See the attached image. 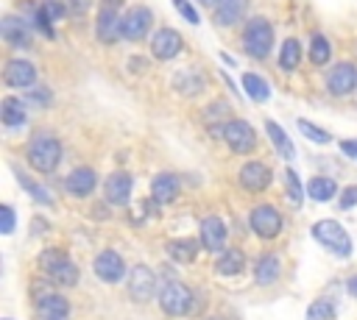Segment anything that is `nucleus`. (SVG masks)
Listing matches in <instances>:
<instances>
[{
    "mask_svg": "<svg viewBox=\"0 0 357 320\" xmlns=\"http://www.w3.org/2000/svg\"><path fill=\"white\" fill-rule=\"evenodd\" d=\"M201 245L206 250H223V245H226V223L220 217L209 214V217L201 220Z\"/></svg>",
    "mask_w": 357,
    "mask_h": 320,
    "instance_id": "nucleus-15",
    "label": "nucleus"
},
{
    "mask_svg": "<svg viewBox=\"0 0 357 320\" xmlns=\"http://www.w3.org/2000/svg\"><path fill=\"white\" fill-rule=\"evenodd\" d=\"M329 56H332L329 39H326V36H321V33H315V36L310 39V61H312L315 67H324V64L329 61Z\"/></svg>",
    "mask_w": 357,
    "mask_h": 320,
    "instance_id": "nucleus-30",
    "label": "nucleus"
},
{
    "mask_svg": "<svg viewBox=\"0 0 357 320\" xmlns=\"http://www.w3.org/2000/svg\"><path fill=\"white\" fill-rule=\"evenodd\" d=\"M176 195H178V178L173 173H159L151 181V198L156 203H170Z\"/></svg>",
    "mask_w": 357,
    "mask_h": 320,
    "instance_id": "nucleus-21",
    "label": "nucleus"
},
{
    "mask_svg": "<svg viewBox=\"0 0 357 320\" xmlns=\"http://www.w3.org/2000/svg\"><path fill=\"white\" fill-rule=\"evenodd\" d=\"M354 86H357V70H354V64L340 61V64H335V70H329L326 89L332 95H349Z\"/></svg>",
    "mask_w": 357,
    "mask_h": 320,
    "instance_id": "nucleus-13",
    "label": "nucleus"
},
{
    "mask_svg": "<svg viewBox=\"0 0 357 320\" xmlns=\"http://www.w3.org/2000/svg\"><path fill=\"white\" fill-rule=\"evenodd\" d=\"M61 3L67 6V11H70L73 17L86 14V11H89V6H92V0H61Z\"/></svg>",
    "mask_w": 357,
    "mask_h": 320,
    "instance_id": "nucleus-39",
    "label": "nucleus"
},
{
    "mask_svg": "<svg viewBox=\"0 0 357 320\" xmlns=\"http://www.w3.org/2000/svg\"><path fill=\"white\" fill-rule=\"evenodd\" d=\"M95 33H98V39L103 45L117 42V36H123V17H117V6H106V3L100 6Z\"/></svg>",
    "mask_w": 357,
    "mask_h": 320,
    "instance_id": "nucleus-11",
    "label": "nucleus"
},
{
    "mask_svg": "<svg viewBox=\"0 0 357 320\" xmlns=\"http://www.w3.org/2000/svg\"><path fill=\"white\" fill-rule=\"evenodd\" d=\"M296 125H298V131H301L310 142H315V145H326V142L332 139L326 131H321L315 122H310V120H304V117H301V120H296Z\"/></svg>",
    "mask_w": 357,
    "mask_h": 320,
    "instance_id": "nucleus-35",
    "label": "nucleus"
},
{
    "mask_svg": "<svg viewBox=\"0 0 357 320\" xmlns=\"http://www.w3.org/2000/svg\"><path fill=\"white\" fill-rule=\"evenodd\" d=\"M243 89H245V95H248L251 100H257V103H265V100L271 97V86H268L265 78L257 75V72H245V75H243Z\"/></svg>",
    "mask_w": 357,
    "mask_h": 320,
    "instance_id": "nucleus-29",
    "label": "nucleus"
},
{
    "mask_svg": "<svg viewBox=\"0 0 357 320\" xmlns=\"http://www.w3.org/2000/svg\"><path fill=\"white\" fill-rule=\"evenodd\" d=\"M248 223H251L254 234L262 237V239H273V237L282 231V214H279V209H273V206H268V203L257 206V209L251 211Z\"/></svg>",
    "mask_w": 357,
    "mask_h": 320,
    "instance_id": "nucleus-7",
    "label": "nucleus"
},
{
    "mask_svg": "<svg viewBox=\"0 0 357 320\" xmlns=\"http://www.w3.org/2000/svg\"><path fill=\"white\" fill-rule=\"evenodd\" d=\"M0 117H3L6 128H22L25 125V103L17 100V97H3Z\"/></svg>",
    "mask_w": 357,
    "mask_h": 320,
    "instance_id": "nucleus-24",
    "label": "nucleus"
},
{
    "mask_svg": "<svg viewBox=\"0 0 357 320\" xmlns=\"http://www.w3.org/2000/svg\"><path fill=\"white\" fill-rule=\"evenodd\" d=\"M223 142L231 147V153H251L257 147V134L245 120H229L223 125Z\"/></svg>",
    "mask_w": 357,
    "mask_h": 320,
    "instance_id": "nucleus-6",
    "label": "nucleus"
},
{
    "mask_svg": "<svg viewBox=\"0 0 357 320\" xmlns=\"http://www.w3.org/2000/svg\"><path fill=\"white\" fill-rule=\"evenodd\" d=\"M95 181H98V175H95V170H92V167H78V170H73V173L67 175L64 186H67V192H70V195L84 198V195H89V192L95 189Z\"/></svg>",
    "mask_w": 357,
    "mask_h": 320,
    "instance_id": "nucleus-17",
    "label": "nucleus"
},
{
    "mask_svg": "<svg viewBox=\"0 0 357 320\" xmlns=\"http://www.w3.org/2000/svg\"><path fill=\"white\" fill-rule=\"evenodd\" d=\"M173 6H176V11H178L190 25H198V22H201V17H198V11L192 8L190 0H173Z\"/></svg>",
    "mask_w": 357,
    "mask_h": 320,
    "instance_id": "nucleus-37",
    "label": "nucleus"
},
{
    "mask_svg": "<svg viewBox=\"0 0 357 320\" xmlns=\"http://www.w3.org/2000/svg\"><path fill=\"white\" fill-rule=\"evenodd\" d=\"M0 33H3V39H6L8 45H14V47H28V45H31V33H28V28L22 25L20 17H11V14L3 17Z\"/></svg>",
    "mask_w": 357,
    "mask_h": 320,
    "instance_id": "nucleus-20",
    "label": "nucleus"
},
{
    "mask_svg": "<svg viewBox=\"0 0 357 320\" xmlns=\"http://www.w3.org/2000/svg\"><path fill=\"white\" fill-rule=\"evenodd\" d=\"M106 200L114 203V206H123L128 203V195H131V175L128 173H112L106 178Z\"/></svg>",
    "mask_w": 357,
    "mask_h": 320,
    "instance_id": "nucleus-18",
    "label": "nucleus"
},
{
    "mask_svg": "<svg viewBox=\"0 0 357 320\" xmlns=\"http://www.w3.org/2000/svg\"><path fill=\"white\" fill-rule=\"evenodd\" d=\"M148 28H151V11L145 6H134V8L126 11V17H123V39L139 42V39H145Z\"/></svg>",
    "mask_w": 357,
    "mask_h": 320,
    "instance_id": "nucleus-10",
    "label": "nucleus"
},
{
    "mask_svg": "<svg viewBox=\"0 0 357 320\" xmlns=\"http://www.w3.org/2000/svg\"><path fill=\"white\" fill-rule=\"evenodd\" d=\"M346 289H349V295H351V298H357V275H351V278H349Z\"/></svg>",
    "mask_w": 357,
    "mask_h": 320,
    "instance_id": "nucleus-43",
    "label": "nucleus"
},
{
    "mask_svg": "<svg viewBox=\"0 0 357 320\" xmlns=\"http://www.w3.org/2000/svg\"><path fill=\"white\" fill-rule=\"evenodd\" d=\"M173 83L184 95H195V92L204 89V78L198 72H178V75H173Z\"/></svg>",
    "mask_w": 357,
    "mask_h": 320,
    "instance_id": "nucleus-31",
    "label": "nucleus"
},
{
    "mask_svg": "<svg viewBox=\"0 0 357 320\" xmlns=\"http://www.w3.org/2000/svg\"><path fill=\"white\" fill-rule=\"evenodd\" d=\"M307 195L312 200H318V203H326V200H332L337 195V184L332 178H326V175H318V178H312L307 184Z\"/></svg>",
    "mask_w": 357,
    "mask_h": 320,
    "instance_id": "nucleus-28",
    "label": "nucleus"
},
{
    "mask_svg": "<svg viewBox=\"0 0 357 320\" xmlns=\"http://www.w3.org/2000/svg\"><path fill=\"white\" fill-rule=\"evenodd\" d=\"M332 317H335V303L326 301V298L315 301V303L307 309V320H332Z\"/></svg>",
    "mask_w": 357,
    "mask_h": 320,
    "instance_id": "nucleus-36",
    "label": "nucleus"
},
{
    "mask_svg": "<svg viewBox=\"0 0 357 320\" xmlns=\"http://www.w3.org/2000/svg\"><path fill=\"white\" fill-rule=\"evenodd\" d=\"M243 264H245L243 250L229 248V250H223V253H220V259L215 262V270H218V275H237V273L243 270Z\"/></svg>",
    "mask_w": 357,
    "mask_h": 320,
    "instance_id": "nucleus-26",
    "label": "nucleus"
},
{
    "mask_svg": "<svg viewBox=\"0 0 357 320\" xmlns=\"http://www.w3.org/2000/svg\"><path fill=\"white\" fill-rule=\"evenodd\" d=\"M3 81H6V86H11V89H31V86L36 83V70H33V64L25 61V58H11V61L6 64Z\"/></svg>",
    "mask_w": 357,
    "mask_h": 320,
    "instance_id": "nucleus-9",
    "label": "nucleus"
},
{
    "mask_svg": "<svg viewBox=\"0 0 357 320\" xmlns=\"http://www.w3.org/2000/svg\"><path fill=\"white\" fill-rule=\"evenodd\" d=\"M243 47L254 58H268V53L273 47V28H271V22L262 19V17L248 19V25L243 31Z\"/></svg>",
    "mask_w": 357,
    "mask_h": 320,
    "instance_id": "nucleus-3",
    "label": "nucleus"
},
{
    "mask_svg": "<svg viewBox=\"0 0 357 320\" xmlns=\"http://www.w3.org/2000/svg\"><path fill=\"white\" fill-rule=\"evenodd\" d=\"M128 292H131V298L137 303H148L153 298V292H156V275H153V270L145 267V264H137L128 273Z\"/></svg>",
    "mask_w": 357,
    "mask_h": 320,
    "instance_id": "nucleus-8",
    "label": "nucleus"
},
{
    "mask_svg": "<svg viewBox=\"0 0 357 320\" xmlns=\"http://www.w3.org/2000/svg\"><path fill=\"white\" fill-rule=\"evenodd\" d=\"M36 314L39 320H64L70 314V303L61 298V295H45L36 301Z\"/></svg>",
    "mask_w": 357,
    "mask_h": 320,
    "instance_id": "nucleus-19",
    "label": "nucleus"
},
{
    "mask_svg": "<svg viewBox=\"0 0 357 320\" xmlns=\"http://www.w3.org/2000/svg\"><path fill=\"white\" fill-rule=\"evenodd\" d=\"M31 89H33V86H31ZM31 97H33L36 103H42V106H45V103H50V92H47V89H33V95H31Z\"/></svg>",
    "mask_w": 357,
    "mask_h": 320,
    "instance_id": "nucleus-42",
    "label": "nucleus"
},
{
    "mask_svg": "<svg viewBox=\"0 0 357 320\" xmlns=\"http://www.w3.org/2000/svg\"><path fill=\"white\" fill-rule=\"evenodd\" d=\"M245 14V0H220L215 8L218 25H234Z\"/></svg>",
    "mask_w": 357,
    "mask_h": 320,
    "instance_id": "nucleus-27",
    "label": "nucleus"
},
{
    "mask_svg": "<svg viewBox=\"0 0 357 320\" xmlns=\"http://www.w3.org/2000/svg\"><path fill=\"white\" fill-rule=\"evenodd\" d=\"M354 203H357V186H346L343 195H340V206L343 209H351Z\"/></svg>",
    "mask_w": 357,
    "mask_h": 320,
    "instance_id": "nucleus-40",
    "label": "nucleus"
},
{
    "mask_svg": "<svg viewBox=\"0 0 357 320\" xmlns=\"http://www.w3.org/2000/svg\"><path fill=\"white\" fill-rule=\"evenodd\" d=\"M201 6H215V3H220V0H198Z\"/></svg>",
    "mask_w": 357,
    "mask_h": 320,
    "instance_id": "nucleus-44",
    "label": "nucleus"
},
{
    "mask_svg": "<svg viewBox=\"0 0 357 320\" xmlns=\"http://www.w3.org/2000/svg\"><path fill=\"white\" fill-rule=\"evenodd\" d=\"M181 36L173 31V28H159L153 36H151V53H153V58H159V61H170L173 56H178V50H181Z\"/></svg>",
    "mask_w": 357,
    "mask_h": 320,
    "instance_id": "nucleus-12",
    "label": "nucleus"
},
{
    "mask_svg": "<svg viewBox=\"0 0 357 320\" xmlns=\"http://www.w3.org/2000/svg\"><path fill=\"white\" fill-rule=\"evenodd\" d=\"M165 250H167V256H170L173 262H181V264H190V262L195 259V250H198V242H195V239H170V242L165 245Z\"/></svg>",
    "mask_w": 357,
    "mask_h": 320,
    "instance_id": "nucleus-25",
    "label": "nucleus"
},
{
    "mask_svg": "<svg viewBox=\"0 0 357 320\" xmlns=\"http://www.w3.org/2000/svg\"><path fill=\"white\" fill-rule=\"evenodd\" d=\"M271 167L262 164V161H248L243 170H240V184L251 192H262L268 184H271Z\"/></svg>",
    "mask_w": 357,
    "mask_h": 320,
    "instance_id": "nucleus-16",
    "label": "nucleus"
},
{
    "mask_svg": "<svg viewBox=\"0 0 357 320\" xmlns=\"http://www.w3.org/2000/svg\"><path fill=\"white\" fill-rule=\"evenodd\" d=\"M95 273H98L100 281L117 284V281L126 275V264H123L120 253H114V250H100V253L95 256Z\"/></svg>",
    "mask_w": 357,
    "mask_h": 320,
    "instance_id": "nucleus-14",
    "label": "nucleus"
},
{
    "mask_svg": "<svg viewBox=\"0 0 357 320\" xmlns=\"http://www.w3.org/2000/svg\"><path fill=\"white\" fill-rule=\"evenodd\" d=\"M340 150H343L349 159H357V139H343V142H340Z\"/></svg>",
    "mask_w": 357,
    "mask_h": 320,
    "instance_id": "nucleus-41",
    "label": "nucleus"
},
{
    "mask_svg": "<svg viewBox=\"0 0 357 320\" xmlns=\"http://www.w3.org/2000/svg\"><path fill=\"white\" fill-rule=\"evenodd\" d=\"M312 237L318 239V245H324L326 250H332L335 256H349L351 253V239L346 234V228L335 220H321L312 225Z\"/></svg>",
    "mask_w": 357,
    "mask_h": 320,
    "instance_id": "nucleus-5",
    "label": "nucleus"
},
{
    "mask_svg": "<svg viewBox=\"0 0 357 320\" xmlns=\"http://www.w3.org/2000/svg\"><path fill=\"white\" fill-rule=\"evenodd\" d=\"M284 189H287V200H290V206H301L304 189H301L298 173H296L293 167H287V170H284Z\"/></svg>",
    "mask_w": 357,
    "mask_h": 320,
    "instance_id": "nucleus-33",
    "label": "nucleus"
},
{
    "mask_svg": "<svg viewBox=\"0 0 357 320\" xmlns=\"http://www.w3.org/2000/svg\"><path fill=\"white\" fill-rule=\"evenodd\" d=\"M39 267L59 284V287H73L78 284V267L70 262V256L59 248H47L39 253Z\"/></svg>",
    "mask_w": 357,
    "mask_h": 320,
    "instance_id": "nucleus-2",
    "label": "nucleus"
},
{
    "mask_svg": "<svg viewBox=\"0 0 357 320\" xmlns=\"http://www.w3.org/2000/svg\"><path fill=\"white\" fill-rule=\"evenodd\" d=\"M25 156H28V161H31V167L36 173H53L56 164H59V159H61V145L50 134H36L28 142Z\"/></svg>",
    "mask_w": 357,
    "mask_h": 320,
    "instance_id": "nucleus-1",
    "label": "nucleus"
},
{
    "mask_svg": "<svg viewBox=\"0 0 357 320\" xmlns=\"http://www.w3.org/2000/svg\"><path fill=\"white\" fill-rule=\"evenodd\" d=\"M159 306H162V312L170 314V317H184V314L192 312L195 298H192V292H190L187 284H181V281H167V284L159 289Z\"/></svg>",
    "mask_w": 357,
    "mask_h": 320,
    "instance_id": "nucleus-4",
    "label": "nucleus"
},
{
    "mask_svg": "<svg viewBox=\"0 0 357 320\" xmlns=\"http://www.w3.org/2000/svg\"><path fill=\"white\" fill-rule=\"evenodd\" d=\"M17 181L22 184V189H28V195H31L33 200H39V203H45V206H53V198H50V192H47L42 184L31 181V178H28V175H22V173H17Z\"/></svg>",
    "mask_w": 357,
    "mask_h": 320,
    "instance_id": "nucleus-34",
    "label": "nucleus"
},
{
    "mask_svg": "<svg viewBox=\"0 0 357 320\" xmlns=\"http://www.w3.org/2000/svg\"><path fill=\"white\" fill-rule=\"evenodd\" d=\"M0 231L3 234L14 231V209L11 206H0Z\"/></svg>",
    "mask_w": 357,
    "mask_h": 320,
    "instance_id": "nucleus-38",
    "label": "nucleus"
},
{
    "mask_svg": "<svg viewBox=\"0 0 357 320\" xmlns=\"http://www.w3.org/2000/svg\"><path fill=\"white\" fill-rule=\"evenodd\" d=\"M265 131H268V136H271V142H273L276 153H279L282 159L293 161V156H296V145H293V142H290V136L282 131V125H279V122H273V120H265Z\"/></svg>",
    "mask_w": 357,
    "mask_h": 320,
    "instance_id": "nucleus-22",
    "label": "nucleus"
},
{
    "mask_svg": "<svg viewBox=\"0 0 357 320\" xmlns=\"http://www.w3.org/2000/svg\"><path fill=\"white\" fill-rule=\"evenodd\" d=\"M279 273H282V262H279V256H276V253H265V256L257 262L254 278H257V284L268 287V284H273V281L279 278Z\"/></svg>",
    "mask_w": 357,
    "mask_h": 320,
    "instance_id": "nucleus-23",
    "label": "nucleus"
},
{
    "mask_svg": "<svg viewBox=\"0 0 357 320\" xmlns=\"http://www.w3.org/2000/svg\"><path fill=\"white\" fill-rule=\"evenodd\" d=\"M298 61H301V47H298V42H296V39H284L282 53H279V64H282V70H296Z\"/></svg>",
    "mask_w": 357,
    "mask_h": 320,
    "instance_id": "nucleus-32",
    "label": "nucleus"
}]
</instances>
